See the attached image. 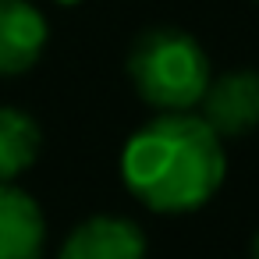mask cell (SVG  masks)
Listing matches in <instances>:
<instances>
[{
	"label": "cell",
	"instance_id": "obj_5",
	"mask_svg": "<svg viewBox=\"0 0 259 259\" xmlns=\"http://www.w3.org/2000/svg\"><path fill=\"white\" fill-rule=\"evenodd\" d=\"M50 29L32 0H0V75H25L39 64Z\"/></svg>",
	"mask_w": 259,
	"mask_h": 259
},
{
	"label": "cell",
	"instance_id": "obj_7",
	"mask_svg": "<svg viewBox=\"0 0 259 259\" xmlns=\"http://www.w3.org/2000/svg\"><path fill=\"white\" fill-rule=\"evenodd\" d=\"M43 149V132L32 114L0 107V185H15Z\"/></svg>",
	"mask_w": 259,
	"mask_h": 259
},
{
	"label": "cell",
	"instance_id": "obj_9",
	"mask_svg": "<svg viewBox=\"0 0 259 259\" xmlns=\"http://www.w3.org/2000/svg\"><path fill=\"white\" fill-rule=\"evenodd\" d=\"M57 4H68L71 8V4H82V0H57Z\"/></svg>",
	"mask_w": 259,
	"mask_h": 259
},
{
	"label": "cell",
	"instance_id": "obj_6",
	"mask_svg": "<svg viewBox=\"0 0 259 259\" xmlns=\"http://www.w3.org/2000/svg\"><path fill=\"white\" fill-rule=\"evenodd\" d=\"M47 217L36 195L0 185V259H43Z\"/></svg>",
	"mask_w": 259,
	"mask_h": 259
},
{
	"label": "cell",
	"instance_id": "obj_1",
	"mask_svg": "<svg viewBox=\"0 0 259 259\" xmlns=\"http://www.w3.org/2000/svg\"><path fill=\"white\" fill-rule=\"evenodd\" d=\"M224 139L192 110L156 114L121 149L124 188L153 213H195L224 185Z\"/></svg>",
	"mask_w": 259,
	"mask_h": 259
},
{
	"label": "cell",
	"instance_id": "obj_2",
	"mask_svg": "<svg viewBox=\"0 0 259 259\" xmlns=\"http://www.w3.org/2000/svg\"><path fill=\"white\" fill-rule=\"evenodd\" d=\"M128 78L142 103L160 114L195 110L213 68L202 43L181 29H146L128 50Z\"/></svg>",
	"mask_w": 259,
	"mask_h": 259
},
{
	"label": "cell",
	"instance_id": "obj_4",
	"mask_svg": "<svg viewBox=\"0 0 259 259\" xmlns=\"http://www.w3.org/2000/svg\"><path fill=\"white\" fill-rule=\"evenodd\" d=\"M57 259H146V234L132 217L96 213L71 227Z\"/></svg>",
	"mask_w": 259,
	"mask_h": 259
},
{
	"label": "cell",
	"instance_id": "obj_8",
	"mask_svg": "<svg viewBox=\"0 0 259 259\" xmlns=\"http://www.w3.org/2000/svg\"><path fill=\"white\" fill-rule=\"evenodd\" d=\"M252 259H259V231H255V238H252Z\"/></svg>",
	"mask_w": 259,
	"mask_h": 259
},
{
	"label": "cell",
	"instance_id": "obj_3",
	"mask_svg": "<svg viewBox=\"0 0 259 259\" xmlns=\"http://www.w3.org/2000/svg\"><path fill=\"white\" fill-rule=\"evenodd\" d=\"M199 117L224 142L252 135L259 128V71L238 68V71H224L220 78H209L199 100Z\"/></svg>",
	"mask_w": 259,
	"mask_h": 259
}]
</instances>
